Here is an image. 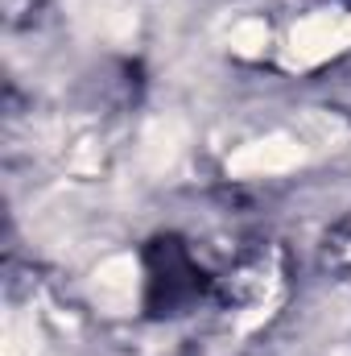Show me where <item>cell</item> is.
Listing matches in <instances>:
<instances>
[{
	"label": "cell",
	"instance_id": "6da1fadb",
	"mask_svg": "<svg viewBox=\"0 0 351 356\" xmlns=\"http://www.w3.org/2000/svg\"><path fill=\"white\" fill-rule=\"evenodd\" d=\"M351 50V13L343 8H318L289 25L281 42V67L285 71H314Z\"/></svg>",
	"mask_w": 351,
	"mask_h": 356
},
{
	"label": "cell",
	"instance_id": "5b68a950",
	"mask_svg": "<svg viewBox=\"0 0 351 356\" xmlns=\"http://www.w3.org/2000/svg\"><path fill=\"white\" fill-rule=\"evenodd\" d=\"M4 356H37V327H33V319L8 315V323H4Z\"/></svg>",
	"mask_w": 351,
	"mask_h": 356
},
{
	"label": "cell",
	"instance_id": "277c9868",
	"mask_svg": "<svg viewBox=\"0 0 351 356\" xmlns=\"http://www.w3.org/2000/svg\"><path fill=\"white\" fill-rule=\"evenodd\" d=\"M228 46H232V54H240V58H261L264 50H268V25H264L261 17L236 21L232 33H228Z\"/></svg>",
	"mask_w": 351,
	"mask_h": 356
},
{
	"label": "cell",
	"instance_id": "7a4b0ae2",
	"mask_svg": "<svg viewBox=\"0 0 351 356\" xmlns=\"http://www.w3.org/2000/svg\"><path fill=\"white\" fill-rule=\"evenodd\" d=\"M306 158L302 141L289 137V133H268L257 137L248 145H240L232 158H228V175L232 178H273V175H289L298 170Z\"/></svg>",
	"mask_w": 351,
	"mask_h": 356
},
{
	"label": "cell",
	"instance_id": "3957f363",
	"mask_svg": "<svg viewBox=\"0 0 351 356\" xmlns=\"http://www.w3.org/2000/svg\"><path fill=\"white\" fill-rule=\"evenodd\" d=\"M137 290H141V266L128 253L108 257L91 273V302L103 315H128L137 307Z\"/></svg>",
	"mask_w": 351,
	"mask_h": 356
}]
</instances>
